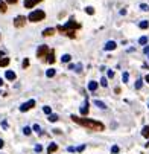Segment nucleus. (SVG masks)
<instances>
[{"label": "nucleus", "instance_id": "1", "mask_svg": "<svg viewBox=\"0 0 149 154\" xmlns=\"http://www.w3.org/2000/svg\"><path fill=\"white\" fill-rule=\"evenodd\" d=\"M70 118H72L73 122H76V124H79V125H82V127H85V128H88V130H91V131H103V128H105L103 124H100L99 121H94V119L78 118V116H75V115H72Z\"/></svg>", "mask_w": 149, "mask_h": 154}, {"label": "nucleus", "instance_id": "2", "mask_svg": "<svg viewBox=\"0 0 149 154\" xmlns=\"http://www.w3.org/2000/svg\"><path fill=\"white\" fill-rule=\"evenodd\" d=\"M76 28H79V25H76L73 20H70L69 23H66L64 26H58V31L67 34L70 38H75V29H76Z\"/></svg>", "mask_w": 149, "mask_h": 154}, {"label": "nucleus", "instance_id": "3", "mask_svg": "<svg viewBox=\"0 0 149 154\" xmlns=\"http://www.w3.org/2000/svg\"><path fill=\"white\" fill-rule=\"evenodd\" d=\"M44 17H46L44 11H41V9H37V11H32V12L29 14L28 20H29V21H34V23H37V21H41V20L44 18Z\"/></svg>", "mask_w": 149, "mask_h": 154}, {"label": "nucleus", "instance_id": "4", "mask_svg": "<svg viewBox=\"0 0 149 154\" xmlns=\"http://www.w3.org/2000/svg\"><path fill=\"white\" fill-rule=\"evenodd\" d=\"M49 54H50V49H49V46H46V45L40 46L38 51H37V57H38V58H43L44 55H49Z\"/></svg>", "mask_w": 149, "mask_h": 154}, {"label": "nucleus", "instance_id": "5", "mask_svg": "<svg viewBox=\"0 0 149 154\" xmlns=\"http://www.w3.org/2000/svg\"><path fill=\"white\" fill-rule=\"evenodd\" d=\"M25 25H26V17L18 15V17L14 18V26L15 28H21V26H25Z\"/></svg>", "mask_w": 149, "mask_h": 154}, {"label": "nucleus", "instance_id": "6", "mask_svg": "<svg viewBox=\"0 0 149 154\" xmlns=\"http://www.w3.org/2000/svg\"><path fill=\"white\" fill-rule=\"evenodd\" d=\"M34 105H35V101H34V99H31V101L25 102L23 105L20 107V112H28V110H31V108H32Z\"/></svg>", "mask_w": 149, "mask_h": 154}, {"label": "nucleus", "instance_id": "7", "mask_svg": "<svg viewBox=\"0 0 149 154\" xmlns=\"http://www.w3.org/2000/svg\"><path fill=\"white\" fill-rule=\"evenodd\" d=\"M40 2H43V0H25V8H34Z\"/></svg>", "mask_w": 149, "mask_h": 154}, {"label": "nucleus", "instance_id": "8", "mask_svg": "<svg viewBox=\"0 0 149 154\" xmlns=\"http://www.w3.org/2000/svg\"><path fill=\"white\" fill-rule=\"evenodd\" d=\"M116 49V43L114 41H108L105 45V51H114Z\"/></svg>", "mask_w": 149, "mask_h": 154}, {"label": "nucleus", "instance_id": "9", "mask_svg": "<svg viewBox=\"0 0 149 154\" xmlns=\"http://www.w3.org/2000/svg\"><path fill=\"white\" fill-rule=\"evenodd\" d=\"M81 115H82V116L88 115V102H85V104L81 107Z\"/></svg>", "mask_w": 149, "mask_h": 154}, {"label": "nucleus", "instance_id": "10", "mask_svg": "<svg viewBox=\"0 0 149 154\" xmlns=\"http://www.w3.org/2000/svg\"><path fill=\"white\" fill-rule=\"evenodd\" d=\"M53 34H55V29H53V28H47V29L43 31V35H44V37H50V35H53Z\"/></svg>", "mask_w": 149, "mask_h": 154}, {"label": "nucleus", "instance_id": "11", "mask_svg": "<svg viewBox=\"0 0 149 154\" xmlns=\"http://www.w3.org/2000/svg\"><path fill=\"white\" fill-rule=\"evenodd\" d=\"M5 76H6V79H9V81H14V79H15V73H14L12 70H6Z\"/></svg>", "mask_w": 149, "mask_h": 154}, {"label": "nucleus", "instance_id": "12", "mask_svg": "<svg viewBox=\"0 0 149 154\" xmlns=\"http://www.w3.org/2000/svg\"><path fill=\"white\" fill-rule=\"evenodd\" d=\"M96 89H97V82H96V81H90V82H88V90L94 92Z\"/></svg>", "mask_w": 149, "mask_h": 154}, {"label": "nucleus", "instance_id": "13", "mask_svg": "<svg viewBox=\"0 0 149 154\" xmlns=\"http://www.w3.org/2000/svg\"><path fill=\"white\" fill-rule=\"evenodd\" d=\"M56 149H58V145H56V143H50V145L47 146V152H49V154H50V152H55Z\"/></svg>", "mask_w": 149, "mask_h": 154}, {"label": "nucleus", "instance_id": "14", "mask_svg": "<svg viewBox=\"0 0 149 154\" xmlns=\"http://www.w3.org/2000/svg\"><path fill=\"white\" fill-rule=\"evenodd\" d=\"M142 136H143V137H149V125L143 127V130H142Z\"/></svg>", "mask_w": 149, "mask_h": 154}, {"label": "nucleus", "instance_id": "15", "mask_svg": "<svg viewBox=\"0 0 149 154\" xmlns=\"http://www.w3.org/2000/svg\"><path fill=\"white\" fill-rule=\"evenodd\" d=\"M9 64V58H2V60H0V67H6V66Z\"/></svg>", "mask_w": 149, "mask_h": 154}, {"label": "nucleus", "instance_id": "16", "mask_svg": "<svg viewBox=\"0 0 149 154\" xmlns=\"http://www.w3.org/2000/svg\"><path fill=\"white\" fill-rule=\"evenodd\" d=\"M94 105H97L99 108H106V105H105L102 101H99V99H96V101H94Z\"/></svg>", "mask_w": 149, "mask_h": 154}, {"label": "nucleus", "instance_id": "17", "mask_svg": "<svg viewBox=\"0 0 149 154\" xmlns=\"http://www.w3.org/2000/svg\"><path fill=\"white\" fill-rule=\"evenodd\" d=\"M0 12H6V3L5 2H2V0H0Z\"/></svg>", "mask_w": 149, "mask_h": 154}, {"label": "nucleus", "instance_id": "18", "mask_svg": "<svg viewBox=\"0 0 149 154\" xmlns=\"http://www.w3.org/2000/svg\"><path fill=\"white\" fill-rule=\"evenodd\" d=\"M46 76H47V78H52V76H55V69H49V70L46 72Z\"/></svg>", "mask_w": 149, "mask_h": 154}, {"label": "nucleus", "instance_id": "19", "mask_svg": "<svg viewBox=\"0 0 149 154\" xmlns=\"http://www.w3.org/2000/svg\"><path fill=\"white\" fill-rule=\"evenodd\" d=\"M70 58H72V57H70L69 54H66V55H62V58H61V60H62V63H69V61H70Z\"/></svg>", "mask_w": 149, "mask_h": 154}, {"label": "nucleus", "instance_id": "20", "mask_svg": "<svg viewBox=\"0 0 149 154\" xmlns=\"http://www.w3.org/2000/svg\"><path fill=\"white\" fill-rule=\"evenodd\" d=\"M47 61H49V63H53V61H55V57H53V51H50V54L47 55Z\"/></svg>", "mask_w": 149, "mask_h": 154}, {"label": "nucleus", "instance_id": "21", "mask_svg": "<svg viewBox=\"0 0 149 154\" xmlns=\"http://www.w3.org/2000/svg\"><path fill=\"white\" fill-rule=\"evenodd\" d=\"M43 112L50 116V115H52V108H50V107H44V108H43Z\"/></svg>", "mask_w": 149, "mask_h": 154}, {"label": "nucleus", "instance_id": "22", "mask_svg": "<svg viewBox=\"0 0 149 154\" xmlns=\"http://www.w3.org/2000/svg\"><path fill=\"white\" fill-rule=\"evenodd\" d=\"M23 133H25L26 136H29V134L32 133V131H31V128H29V127H25V128H23Z\"/></svg>", "mask_w": 149, "mask_h": 154}, {"label": "nucleus", "instance_id": "23", "mask_svg": "<svg viewBox=\"0 0 149 154\" xmlns=\"http://www.w3.org/2000/svg\"><path fill=\"white\" fill-rule=\"evenodd\" d=\"M49 121H50V122H56V121H58V116H56V115H50V116H49Z\"/></svg>", "mask_w": 149, "mask_h": 154}, {"label": "nucleus", "instance_id": "24", "mask_svg": "<svg viewBox=\"0 0 149 154\" xmlns=\"http://www.w3.org/2000/svg\"><path fill=\"white\" fill-rule=\"evenodd\" d=\"M85 11H87L90 15H93V14H94V9H93L91 6H87V8H85Z\"/></svg>", "mask_w": 149, "mask_h": 154}, {"label": "nucleus", "instance_id": "25", "mask_svg": "<svg viewBox=\"0 0 149 154\" xmlns=\"http://www.w3.org/2000/svg\"><path fill=\"white\" fill-rule=\"evenodd\" d=\"M148 26H149V23H148V21H142V23H140V28H142V29H146Z\"/></svg>", "mask_w": 149, "mask_h": 154}, {"label": "nucleus", "instance_id": "26", "mask_svg": "<svg viewBox=\"0 0 149 154\" xmlns=\"http://www.w3.org/2000/svg\"><path fill=\"white\" fill-rule=\"evenodd\" d=\"M139 43H140V45H146V43H148V38H146V37H142V38L139 40Z\"/></svg>", "mask_w": 149, "mask_h": 154}, {"label": "nucleus", "instance_id": "27", "mask_svg": "<svg viewBox=\"0 0 149 154\" xmlns=\"http://www.w3.org/2000/svg\"><path fill=\"white\" fill-rule=\"evenodd\" d=\"M100 85H102V87H106V85H108V82H106V78H102V79H100Z\"/></svg>", "mask_w": 149, "mask_h": 154}, {"label": "nucleus", "instance_id": "28", "mask_svg": "<svg viewBox=\"0 0 149 154\" xmlns=\"http://www.w3.org/2000/svg\"><path fill=\"white\" fill-rule=\"evenodd\" d=\"M34 131H37V133H41V128H40V125H38V124H35V125H34Z\"/></svg>", "mask_w": 149, "mask_h": 154}, {"label": "nucleus", "instance_id": "29", "mask_svg": "<svg viewBox=\"0 0 149 154\" xmlns=\"http://www.w3.org/2000/svg\"><path fill=\"white\" fill-rule=\"evenodd\" d=\"M35 151H37V152H41V151H43V146H41V145H37V146H35Z\"/></svg>", "mask_w": 149, "mask_h": 154}, {"label": "nucleus", "instance_id": "30", "mask_svg": "<svg viewBox=\"0 0 149 154\" xmlns=\"http://www.w3.org/2000/svg\"><path fill=\"white\" fill-rule=\"evenodd\" d=\"M111 152H114V154H116V152H119V146H116V145H114V146L111 148Z\"/></svg>", "mask_w": 149, "mask_h": 154}, {"label": "nucleus", "instance_id": "31", "mask_svg": "<svg viewBox=\"0 0 149 154\" xmlns=\"http://www.w3.org/2000/svg\"><path fill=\"white\" fill-rule=\"evenodd\" d=\"M28 66H29V60H28V58H26V60H25V61H23V67H25V69H26V67H28Z\"/></svg>", "mask_w": 149, "mask_h": 154}, {"label": "nucleus", "instance_id": "32", "mask_svg": "<svg viewBox=\"0 0 149 154\" xmlns=\"http://www.w3.org/2000/svg\"><path fill=\"white\" fill-rule=\"evenodd\" d=\"M142 84H143V82H142V79H139V81H137V84H136V89H140Z\"/></svg>", "mask_w": 149, "mask_h": 154}, {"label": "nucleus", "instance_id": "33", "mask_svg": "<svg viewBox=\"0 0 149 154\" xmlns=\"http://www.w3.org/2000/svg\"><path fill=\"white\" fill-rule=\"evenodd\" d=\"M122 79H123V82H126V81H128V73H123Z\"/></svg>", "mask_w": 149, "mask_h": 154}, {"label": "nucleus", "instance_id": "34", "mask_svg": "<svg viewBox=\"0 0 149 154\" xmlns=\"http://www.w3.org/2000/svg\"><path fill=\"white\" fill-rule=\"evenodd\" d=\"M140 8H142L143 11H148V5H145V3H143V5H140Z\"/></svg>", "mask_w": 149, "mask_h": 154}, {"label": "nucleus", "instance_id": "35", "mask_svg": "<svg viewBox=\"0 0 149 154\" xmlns=\"http://www.w3.org/2000/svg\"><path fill=\"white\" fill-rule=\"evenodd\" d=\"M81 70H82V66L78 64V66H76V72H81Z\"/></svg>", "mask_w": 149, "mask_h": 154}, {"label": "nucleus", "instance_id": "36", "mask_svg": "<svg viewBox=\"0 0 149 154\" xmlns=\"http://www.w3.org/2000/svg\"><path fill=\"white\" fill-rule=\"evenodd\" d=\"M108 76L113 78V76H114V72H113V70H108Z\"/></svg>", "mask_w": 149, "mask_h": 154}, {"label": "nucleus", "instance_id": "37", "mask_svg": "<svg viewBox=\"0 0 149 154\" xmlns=\"http://www.w3.org/2000/svg\"><path fill=\"white\" fill-rule=\"evenodd\" d=\"M6 2H8V3H17L18 0H6Z\"/></svg>", "mask_w": 149, "mask_h": 154}, {"label": "nucleus", "instance_id": "38", "mask_svg": "<svg viewBox=\"0 0 149 154\" xmlns=\"http://www.w3.org/2000/svg\"><path fill=\"white\" fill-rule=\"evenodd\" d=\"M3 145H5V142H3L2 139H0V148H3Z\"/></svg>", "mask_w": 149, "mask_h": 154}, {"label": "nucleus", "instance_id": "39", "mask_svg": "<svg viewBox=\"0 0 149 154\" xmlns=\"http://www.w3.org/2000/svg\"><path fill=\"white\" fill-rule=\"evenodd\" d=\"M146 81H148V82H149V75H146Z\"/></svg>", "mask_w": 149, "mask_h": 154}, {"label": "nucleus", "instance_id": "40", "mask_svg": "<svg viewBox=\"0 0 149 154\" xmlns=\"http://www.w3.org/2000/svg\"><path fill=\"white\" fill-rule=\"evenodd\" d=\"M3 84V81H2V78H0V85H2Z\"/></svg>", "mask_w": 149, "mask_h": 154}, {"label": "nucleus", "instance_id": "41", "mask_svg": "<svg viewBox=\"0 0 149 154\" xmlns=\"http://www.w3.org/2000/svg\"><path fill=\"white\" fill-rule=\"evenodd\" d=\"M2 57H3V54H2V52H0V60H2Z\"/></svg>", "mask_w": 149, "mask_h": 154}]
</instances>
